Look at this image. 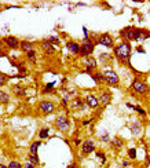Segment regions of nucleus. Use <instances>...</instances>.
I'll return each mask as SVG.
<instances>
[{
	"label": "nucleus",
	"instance_id": "2",
	"mask_svg": "<svg viewBox=\"0 0 150 168\" xmlns=\"http://www.w3.org/2000/svg\"><path fill=\"white\" fill-rule=\"evenodd\" d=\"M92 51H94V43L91 42V39L88 37V39H85L84 37V40H83V43L80 44V57H83V58H85V57H90L91 54H92Z\"/></svg>",
	"mask_w": 150,
	"mask_h": 168
},
{
	"label": "nucleus",
	"instance_id": "18",
	"mask_svg": "<svg viewBox=\"0 0 150 168\" xmlns=\"http://www.w3.org/2000/svg\"><path fill=\"white\" fill-rule=\"evenodd\" d=\"M85 106V102L83 101L81 98H75L72 102V108L73 109H84Z\"/></svg>",
	"mask_w": 150,
	"mask_h": 168
},
{
	"label": "nucleus",
	"instance_id": "15",
	"mask_svg": "<svg viewBox=\"0 0 150 168\" xmlns=\"http://www.w3.org/2000/svg\"><path fill=\"white\" fill-rule=\"evenodd\" d=\"M19 47H21V50L24 52H26V54L35 50V44H33V43H30V42H21Z\"/></svg>",
	"mask_w": 150,
	"mask_h": 168
},
{
	"label": "nucleus",
	"instance_id": "9",
	"mask_svg": "<svg viewBox=\"0 0 150 168\" xmlns=\"http://www.w3.org/2000/svg\"><path fill=\"white\" fill-rule=\"evenodd\" d=\"M3 42H4V44H6L7 47H8V48H12V50L18 48L19 44H21V42H19V40L17 39L15 36H7V37H4Z\"/></svg>",
	"mask_w": 150,
	"mask_h": 168
},
{
	"label": "nucleus",
	"instance_id": "40",
	"mask_svg": "<svg viewBox=\"0 0 150 168\" xmlns=\"http://www.w3.org/2000/svg\"><path fill=\"white\" fill-rule=\"evenodd\" d=\"M0 168H8L7 165H3V164H0Z\"/></svg>",
	"mask_w": 150,
	"mask_h": 168
},
{
	"label": "nucleus",
	"instance_id": "4",
	"mask_svg": "<svg viewBox=\"0 0 150 168\" xmlns=\"http://www.w3.org/2000/svg\"><path fill=\"white\" fill-rule=\"evenodd\" d=\"M132 90L135 91V92L141 94V95H143V94H146L147 91H149V87H147V84L143 83L142 80L135 79V80L132 81Z\"/></svg>",
	"mask_w": 150,
	"mask_h": 168
},
{
	"label": "nucleus",
	"instance_id": "7",
	"mask_svg": "<svg viewBox=\"0 0 150 168\" xmlns=\"http://www.w3.org/2000/svg\"><path fill=\"white\" fill-rule=\"evenodd\" d=\"M120 36L123 37L127 43L132 42V40H134V36H135V28H134V26L124 28V29L120 32Z\"/></svg>",
	"mask_w": 150,
	"mask_h": 168
},
{
	"label": "nucleus",
	"instance_id": "8",
	"mask_svg": "<svg viewBox=\"0 0 150 168\" xmlns=\"http://www.w3.org/2000/svg\"><path fill=\"white\" fill-rule=\"evenodd\" d=\"M98 43L101 45H105V47H109V48L114 47V40L109 33H103V35H101L99 39H98Z\"/></svg>",
	"mask_w": 150,
	"mask_h": 168
},
{
	"label": "nucleus",
	"instance_id": "19",
	"mask_svg": "<svg viewBox=\"0 0 150 168\" xmlns=\"http://www.w3.org/2000/svg\"><path fill=\"white\" fill-rule=\"evenodd\" d=\"M123 145H124L123 139L118 138V136H116V138L112 139V146H113L114 149H121V147H123Z\"/></svg>",
	"mask_w": 150,
	"mask_h": 168
},
{
	"label": "nucleus",
	"instance_id": "5",
	"mask_svg": "<svg viewBox=\"0 0 150 168\" xmlns=\"http://www.w3.org/2000/svg\"><path fill=\"white\" fill-rule=\"evenodd\" d=\"M55 127H57L59 131L65 132L70 128V123H69V119L65 116H59L57 117V120H55Z\"/></svg>",
	"mask_w": 150,
	"mask_h": 168
},
{
	"label": "nucleus",
	"instance_id": "29",
	"mask_svg": "<svg viewBox=\"0 0 150 168\" xmlns=\"http://www.w3.org/2000/svg\"><path fill=\"white\" fill-rule=\"evenodd\" d=\"M128 157L129 159H136V149H129L128 150Z\"/></svg>",
	"mask_w": 150,
	"mask_h": 168
},
{
	"label": "nucleus",
	"instance_id": "39",
	"mask_svg": "<svg viewBox=\"0 0 150 168\" xmlns=\"http://www.w3.org/2000/svg\"><path fill=\"white\" fill-rule=\"evenodd\" d=\"M138 51H139V52H145V50H143L142 47H138Z\"/></svg>",
	"mask_w": 150,
	"mask_h": 168
},
{
	"label": "nucleus",
	"instance_id": "34",
	"mask_svg": "<svg viewBox=\"0 0 150 168\" xmlns=\"http://www.w3.org/2000/svg\"><path fill=\"white\" fill-rule=\"evenodd\" d=\"M24 168H35V164H32V163H26V164L24 165Z\"/></svg>",
	"mask_w": 150,
	"mask_h": 168
},
{
	"label": "nucleus",
	"instance_id": "30",
	"mask_svg": "<svg viewBox=\"0 0 150 168\" xmlns=\"http://www.w3.org/2000/svg\"><path fill=\"white\" fill-rule=\"evenodd\" d=\"M48 42L51 43L52 45H54V44H59V40H58L57 37H54V36H51V37H50V39H48Z\"/></svg>",
	"mask_w": 150,
	"mask_h": 168
},
{
	"label": "nucleus",
	"instance_id": "23",
	"mask_svg": "<svg viewBox=\"0 0 150 168\" xmlns=\"http://www.w3.org/2000/svg\"><path fill=\"white\" fill-rule=\"evenodd\" d=\"M40 145H42V142H40V141L33 142V143L30 145V153L37 154V149H39V146H40Z\"/></svg>",
	"mask_w": 150,
	"mask_h": 168
},
{
	"label": "nucleus",
	"instance_id": "14",
	"mask_svg": "<svg viewBox=\"0 0 150 168\" xmlns=\"http://www.w3.org/2000/svg\"><path fill=\"white\" fill-rule=\"evenodd\" d=\"M85 103H87L90 108H98V105H99V101H98V98L96 96H94V95H87L85 96Z\"/></svg>",
	"mask_w": 150,
	"mask_h": 168
},
{
	"label": "nucleus",
	"instance_id": "3",
	"mask_svg": "<svg viewBox=\"0 0 150 168\" xmlns=\"http://www.w3.org/2000/svg\"><path fill=\"white\" fill-rule=\"evenodd\" d=\"M103 77H105V81L109 84V86H117L118 81H120V77L114 70H106L103 72Z\"/></svg>",
	"mask_w": 150,
	"mask_h": 168
},
{
	"label": "nucleus",
	"instance_id": "24",
	"mask_svg": "<svg viewBox=\"0 0 150 168\" xmlns=\"http://www.w3.org/2000/svg\"><path fill=\"white\" fill-rule=\"evenodd\" d=\"M29 163H32V164H39V157H37V154H33L30 153L29 154Z\"/></svg>",
	"mask_w": 150,
	"mask_h": 168
},
{
	"label": "nucleus",
	"instance_id": "22",
	"mask_svg": "<svg viewBox=\"0 0 150 168\" xmlns=\"http://www.w3.org/2000/svg\"><path fill=\"white\" fill-rule=\"evenodd\" d=\"M92 79L96 81V83H103L105 81V77H103V73H92Z\"/></svg>",
	"mask_w": 150,
	"mask_h": 168
},
{
	"label": "nucleus",
	"instance_id": "33",
	"mask_svg": "<svg viewBox=\"0 0 150 168\" xmlns=\"http://www.w3.org/2000/svg\"><path fill=\"white\" fill-rule=\"evenodd\" d=\"M96 157H99V159L102 160V163L106 161V157H105V154H103L102 152H98V153H96Z\"/></svg>",
	"mask_w": 150,
	"mask_h": 168
},
{
	"label": "nucleus",
	"instance_id": "6",
	"mask_svg": "<svg viewBox=\"0 0 150 168\" xmlns=\"http://www.w3.org/2000/svg\"><path fill=\"white\" fill-rule=\"evenodd\" d=\"M39 110L44 114H50L55 110V105L51 101H42V102L39 103Z\"/></svg>",
	"mask_w": 150,
	"mask_h": 168
},
{
	"label": "nucleus",
	"instance_id": "32",
	"mask_svg": "<svg viewBox=\"0 0 150 168\" xmlns=\"http://www.w3.org/2000/svg\"><path fill=\"white\" fill-rule=\"evenodd\" d=\"M134 109H135V110H136V112H138V113H139V114H142V116H145V114H146V112H145V110H143V109H142V108H141V106H135V108H134Z\"/></svg>",
	"mask_w": 150,
	"mask_h": 168
},
{
	"label": "nucleus",
	"instance_id": "37",
	"mask_svg": "<svg viewBox=\"0 0 150 168\" xmlns=\"http://www.w3.org/2000/svg\"><path fill=\"white\" fill-rule=\"evenodd\" d=\"M73 143H75L76 146H77V145H80V143H81V141H80V139H75V141H73Z\"/></svg>",
	"mask_w": 150,
	"mask_h": 168
},
{
	"label": "nucleus",
	"instance_id": "25",
	"mask_svg": "<svg viewBox=\"0 0 150 168\" xmlns=\"http://www.w3.org/2000/svg\"><path fill=\"white\" fill-rule=\"evenodd\" d=\"M54 83H48L47 86H45V88L44 90H43V92L44 94H48V92H54Z\"/></svg>",
	"mask_w": 150,
	"mask_h": 168
},
{
	"label": "nucleus",
	"instance_id": "35",
	"mask_svg": "<svg viewBox=\"0 0 150 168\" xmlns=\"http://www.w3.org/2000/svg\"><path fill=\"white\" fill-rule=\"evenodd\" d=\"M102 141H103V142H108V141H109V135H108V134H105V135L102 136Z\"/></svg>",
	"mask_w": 150,
	"mask_h": 168
},
{
	"label": "nucleus",
	"instance_id": "11",
	"mask_svg": "<svg viewBox=\"0 0 150 168\" xmlns=\"http://www.w3.org/2000/svg\"><path fill=\"white\" fill-rule=\"evenodd\" d=\"M84 66L87 68L84 72L90 73L91 70L96 68V59H95V58H92V57H85L84 58Z\"/></svg>",
	"mask_w": 150,
	"mask_h": 168
},
{
	"label": "nucleus",
	"instance_id": "20",
	"mask_svg": "<svg viewBox=\"0 0 150 168\" xmlns=\"http://www.w3.org/2000/svg\"><path fill=\"white\" fill-rule=\"evenodd\" d=\"M12 92H14L17 96H24L25 95V88L22 87V86H14V87H12Z\"/></svg>",
	"mask_w": 150,
	"mask_h": 168
},
{
	"label": "nucleus",
	"instance_id": "28",
	"mask_svg": "<svg viewBox=\"0 0 150 168\" xmlns=\"http://www.w3.org/2000/svg\"><path fill=\"white\" fill-rule=\"evenodd\" d=\"M39 136H40V139H45V138H47V136H48V128H43V129H40Z\"/></svg>",
	"mask_w": 150,
	"mask_h": 168
},
{
	"label": "nucleus",
	"instance_id": "21",
	"mask_svg": "<svg viewBox=\"0 0 150 168\" xmlns=\"http://www.w3.org/2000/svg\"><path fill=\"white\" fill-rule=\"evenodd\" d=\"M10 102V95L4 91H0V103L2 105H7Z\"/></svg>",
	"mask_w": 150,
	"mask_h": 168
},
{
	"label": "nucleus",
	"instance_id": "26",
	"mask_svg": "<svg viewBox=\"0 0 150 168\" xmlns=\"http://www.w3.org/2000/svg\"><path fill=\"white\" fill-rule=\"evenodd\" d=\"M26 57H28V59L30 61V62H36V52H35V50H33V51H30V52H28L26 54Z\"/></svg>",
	"mask_w": 150,
	"mask_h": 168
},
{
	"label": "nucleus",
	"instance_id": "38",
	"mask_svg": "<svg viewBox=\"0 0 150 168\" xmlns=\"http://www.w3.org/2000/svg\"><path fill=\"white\" fill-rule=\"evenodd\" d=\"M127 106H128L129 109H134V108H135V106H134V105H131V103H127Z\"/></svg>",
	"mask_w": 150,
	"mask_h": 168
},
{
	"label": "nucleus",
	"instance_id": "31",
	"mask_svg": "<svg viewBox=\"0 0 150 168\" xmlns=\"http://www.w3.org/2000/svg\"><path fill=\"white\" fill-rule=\"evenodd\" d=\"M6 80H7V77H6V76H4L3 73H0V87H2V86H4Z\"/></svg>",
	"mask_w": 150,
	"mask_h": 168
},
{
	"label": "nucleus",
	"instance_id": "13",
	"mask_svg": "<svg viewBox=\"0 0 150 168\" xmlns=\"http://www.w3.org/2000/svg\"><path fill=\"white\" fill-rule=\"evenodd\" d=\"M66 47L72 54H80V44L76 42H68L66 43Z\"/></svg>",
	"mask_w": 150,
	"mask_h": 168
},
{
	"label": "nucleus",
	"instance_id": "17",
	"mask_svg": "<svg viewBox=\"0 0 150 168\" xmlns=\"http://www.w3.org/2000/svg\"><path fill=\"white\" fill-rule=\"evenodd\" d=\"M129 129H131V132L134 135H138L139 132L142 131V124L139 123V121H135V123H132L131 126H129Z\"/></svg>",
	"mask_w": 150,
	"mask_h": 168
},
{
	"label": "nucleus",
	"instance_id": "27",
	"mask_svg": "<svg viewBox=\"0 0 150 168\" xmlns=\"http://www.w3.org/2000/svg\"><path fill=\"white\" fill-rule=\"evenodd\" d=\"M8 168H24V165L18 161H10V164L7 165Z\"/></svg>",
	"mask_w": 150,
	"mask_h": 168
},
{
	"label": "nucleus",
	"instance_id": "16",
	"mask_svg": "<svg viewBox=\"0 0 150 168\" xmlns=\"http://www.w3.org/2000/svg\"><path fill=\"white\" fill-rule=\"evenodd\" d=\"M110 99H112V96H110V94L109 92H102L101 94V96H99V103L101 105H103V106H106L109 102H110Z\"/></svg>",
	"mask_w": 150,
	"mask_h": 168
},
{
	"label": "nucleus",
	"instance_id": "12",
	"mask_svg": "<svg viewBox=\"0 0 150 168\" xmlns=\"http://www.w3.org/2000/svg\"><path fill=\"white\" fill-rule=\"evenodd\" d=\"M42 47H43V50L45 51V54H48V55H52L55 52V47L50 42H48V40H43Z\"/></svg>",
	"mask_w": 150,
	"mask_h": 168
},
{
	"label": "nucleus",
	"instance_id": "1",
	"mask_svg": "<svg viewBox=\"0 0 150 168\" xmlns=\"http://www.w3.org/2000/svg\"><path fill=\"white\" fill-rule=\"evenodd\" d=\"M131 52H132V47H131V44L127 42H121L120 44H117L114 47V55H116V58L123 63L129 62Z\"/></svg>",
	"mask_w": 150,
	"mask_h": 168
},
{
	"label": "nucleus",
	"instance_id": "10",
	"mask_svg": "<svg viewBox=\"0 0 150 168\" xmlns=\"http://www.w3.org/2000/svg\"><path fill=\"white\" fill-rule=\"evenodd\" d=\"M95 150V142L92 139H87V141L83 142V147H81V152L83 154H90Z\"/></svg>",
	"mask_w": 150,
	"mask_h": 168
},
{
	"label": "nucleus",
	"instance_id": "36",
	"mask_svg": "<svg viewBox=\"0 0 150 168\" xmlns=\"http://www.w3.org/2000/svg\"><path fill=\"white\" fill-rule=\"evenodd\" d=\"M83 30H84V36H85V39H88V30H87V28H83Z\"/></svg>",
	"mask_w": 150,
	"mask_h": 168
}]
</instances>
